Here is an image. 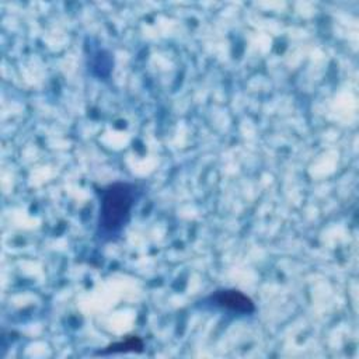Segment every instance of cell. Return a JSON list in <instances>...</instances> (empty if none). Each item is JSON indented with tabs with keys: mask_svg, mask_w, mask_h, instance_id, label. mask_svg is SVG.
Here are the masks:
<instances>
[{
	"mask_svg": "<svg viewBox=\"0 0 359 359\" xmlns=\"http://www.w3.org/2000/svg\"><path fill=\"white\" fill-rule=\"evenodd\" d=\"M137 194V187L130 182H115L102 188L97 219L98 238L111 241L122 233L130 219Z\"/></svg>",
	"mask_w": 359,
	"mask_h": 359,
	"instance_id": "obj_1",
	"label": "cell"
},
{
	"mask_svg": "<svg viewBox=\"0 0 359 359\" xmlns=\"http://www.w3.org/2000/svg\"><path fill=\"white\" fill-rule=\"evenodd\" d=\"M208 302L215 307L237 314H251L255 311L254 302L241 290L220 289L208 297Z\"/></svg>",
	"mask_w": 359,
	"mask_h": 359,
	"instance_id": "obj_2",
	"label": "cell"
},
{
	"mask_svg": "<svg viewBox=\"0 0 359 359\" xmlns=\"http://www.w3.org/2000/svg\"><path fill=\"white\" fill-rule=\"evenodd\" d=\"M143 349V341L139 337H126L123 341L115 342L102 351V353H116V352H140Z\"/></svg>",
	"mask_w": 359,
	"mask_h": 359,
	"instance_id": "obj_3",
	"label": "cell"
}]
</instances>
